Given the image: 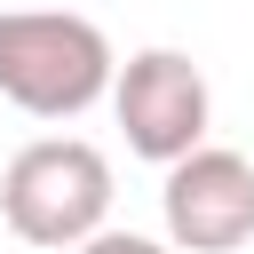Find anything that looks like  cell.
Masks as SVG:
<instances>
[{
	"mask_svg": "<svg viewBox=\"0 0 254 254\" xmlns=\"http://www.w3.org/2000/svg\"><path fill=\"white\" fill-rule=\"evenodd\" d=\"M111 40L71 8H0V95L32 119H79L111 95Z\"/></svg>",
	"mask_w": 254,
	"mask_h": 254,
	"instance_id": "obj_1",
	"label": "cell"
},
{
	"mask_svg": "<svg viewBox=\"0 0 254 254\" xmlns=\"http://www.w3.org/2000/svg\"><path fill=\"white\" fill-rule=\"evenodd\" d=\"M0 222L40 254H71L79 238H95L111 222V159L87 135L24 143L0 167Z\"/></svg>",
	"mask_w": 254,
	"mask_h": 254,
	"instance_id": "obj_2",
	"label": "cell"
},
{
	"mask_svg": "<svg viewBox=\"0 0 254 254\" xmlns=\"http://www.w3.org/2000/svg\"><path fill=\"white\" fill-rule=\"evenodd\" d=\"M111 111H119V135H127L135 159L175 167L183 151L206 143V127H214V87H206V71H198L183 48H135V56L111 71Z\"/></svg>",
	"mask_w": 254,
	"mask_h": 254,
	"instance_id": "obj_3",
	"label": "cell"
},
{
	"mask_svg": "<svg viewBox=\"0 0 254 254\" xmlns=\"http://www.w3.org/2000/svg\"><path fill=\"white\" fill-rule=\"evenodd\" d=\"M159 214L175 254H238L254 238V159L222 143L183 151L159 183Z\"/></svg>",
	"mask_w": 254,
	"mask_h": 254,
	"instance_id": "obj_4",
	"label": "cell"
},
{
	"mask_svg": "<svg viewBox=\"0 0 254 254\" xmlns=\"http://www.w3.org/2000/svg\"><path fill=\"white\" fill-rule=\"evenodd\" d=\"M71 254H175V246H167V238H143V230H111V222H103V230H95V238H79Z\"/></svg>",
	"mask_w": 254,
	"mask_h": 254,
	"instance_id": "obj_5",
	"label": "cell"
}]
</instances>
